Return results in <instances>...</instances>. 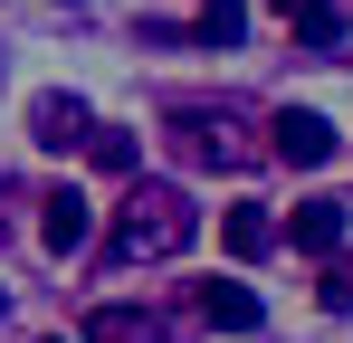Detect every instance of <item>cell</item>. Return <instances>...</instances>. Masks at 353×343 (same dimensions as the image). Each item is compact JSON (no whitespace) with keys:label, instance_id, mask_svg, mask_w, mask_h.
<instances>
[{"label":"cell","instance_id":"obj_1","mask_svg":"<svg viewBox=\"0 0 353 343\" xmlns=\"http://www.w3.org/2000/svg\"><path fill=\"white\" fill-rule=\"evenodd\" d=\"M201 238V210H191V191L172 181H134L124 191V210L105 220V267H163Z\"/></svg>","mask_w":353,"mask_h":343},{"label":"cell","instance_id":"obj_2","mask_svg":"<svg viewBox=\"0 0 353 343\" xmlns=\"http://www.w3.org/2000/svg\"><path fill=\"white\" fill-rule=\"evenodd\" d=\"M163 134H172V153H181V163H201V172H239L248 153H258V143L239 134L230 114H201V105H181Z\"/></svg>","mask_w":353,"mask_h":343},{"label":"cell","instance_id":"obj_3","mask_svg":"<svg viewBox=\"0 0 353 343\" xmlns=\"http://www.w3.org/2000/svg\"><path fill=\"white\" fill-rule=\"evenodd\" d=\"M268 153H277L287 172H325V163H334V124L305 114V105H287L277 124H268Z\"/></svg>","mask_w":353,"mask_h":343},{"label":"cell","instance_id":"obj_4","mask_svg":"<svg viewBox=\"0 0 353 343\" xmlns=\"http://www.w3.org/2000/svg\"><path fill=\"white\" fill-rule=\"evenodd\" d=\"M39 238H48V258H77V248H86V238H96V200H86V191H48V200H39Z\"/></svg>","mask_w":353,"mask_h":343},{"label":"cell","instance_id":"obj_5","mask_svg":"<svg viewBox=\"0 0 353 343\" xmlns=\"http://www.w3.org/2000/svg\"><path fill=\"white\" fill-rule=\"evenodd\" d=\"M86 124H96V114L77 105V96H39V105H29V143H39V153H77Z\"/></svg>","mask_w":353,"mask_h":343},{"label":"cell","instance_id":"obj_6","mask_svg":"<svg viewBox=\"0 0 353 343\" xmlns=\"http://www.w3.org/2000/svg\"><path fill=\"white\" fill-rule=\"evenodd\" d=\"M77 343H172V334H163V315H153V305H96Z\"/></svg>","mask_w":353,"mask_h":343},{"label":"cell","instance_id":"obj_7","mask_svg":"<svg viewBox=\"0 0 353 343\" xmlns=\"http://www.w3.org/2000/svg\"><path fill=\"white\" fill-rule=\"evenodd\" d=\"M344 200H296V220H287V238L296 248H305V258H334V248H344Z\"/></svg>","mask_w":353,"mask_h":343},{"label":"cell","instance_id":"obj_8","mask_svg":"<svg viewBox=\"0 0 353 343\" xmlns=\"http://www.w3.org/2000/svg\"><path fill=\"white\" fill-rule=\"evenodd\" d=\"M201 315H210L220 334H258V324H268V305H258V286H201Z\"/></svg>","mask_w":353,"mask_h":343},{"label":"cell","instance_id":"obj_9","mask_svg":"<svg viewBox=\"0 0 353 343\" xmlns=\"http://www.w3.org/2000/svg\"><path fill=\"white\" fill-rule=\"evenodd\" d=\"M220 248H230V258H268V248H277V220H268L258 200H239L230 220H220Z\"/></svg>","mask_w":353,"mask_h":343},{"label":"cell","instance_id":"obj_10","mask_svg":"<svg viewBox=\"0 0 353 343\" xmlns=\"http://www.w3.org/2000/svg\"><path fill=\"white\" fill-rule=\"evenodd\" d=\"M239 29H248V0H201V19H191V39H210V48H230Z\"/></svg>","mask_w":353,"mask_h":343},{"label":"cell","instance_id":"obj_11","mask_svg":"<svg viewBox=\"0 0 353 343\" xmlns=\"http://www.w3.org/2000/svg\"><path fill=\"white\" fill-rule=\"evenodd\" d=\"M86 153H96V172H134V134H105V124H86Z\"/></svg>","mask_w":353,"mask_h":343},{"label":"cell","instance_id":"obj_12","mask_svg":"<svg viewBox=\"0 0 353 343\" xmlns=\"http://www.w3.org/2000/svg\"><path fill=\"white\" fill-rule=\"evenodd\" d=\"M287 29L305 39V48H334V39H344V10L325 0V10H305V19H287Z\"/></svg>","mask_w":353,"mask_h":343},{"label":"cell","instance_id":"obj_13","mask_svg":"<svg viewBox=\"0 0 353 343\" xmlns=\"http://www.w3.org/2000/svg\"><path fill=\"white\" fill-rule=\"evenodd\" d=\"M315 305H325V315H353V258H334V267H325V286H315Z\"/></svg>","mask_w":353,"mask_h":343},{"label":"cell","instance_id":"obj_14","mask_svg":"<svg viewBox=\"0 0 353 343\" xmlns=\"http://www.w3.org/2000/svg\"><path fill=\"white\" fill-rule=\"evenodd\" d=\"M268 10H277V19H305V10H325V0H268Z\"/></svg>","mask_w":353,"mask_h":343},{"label":"cell","instance_id":"obj_15","mask_svg":"<svg viewBox=\"0 0 353 343\" xmlns=\"http://www.w3.org/2000/svg\"><path fill=\"white\" fill-rule=\"evenodd\" d=\"M39 343H77V334H39Z\"/></svg>","mask_w":353,"mask_h":343},{"label":"cell","instance_id":"obj_16","mask_svg":"<svg viewBox=\"0 0 353 343\" xmlns=\"http://www.w3.org/2000/svg\"><path fill=\"white\" fill-rule=\"evenodd\" d=\"M0 200H10V181H0Z\"/></svg>","mask_w":353,"mask_h":343}]
</instances>
